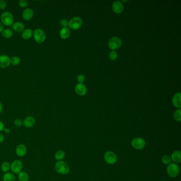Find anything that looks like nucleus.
Masks as SVG:
<instances>
[{
  "instance_id": "nucleus-10",
  "label": "nucleus",
  "mask_w": 181,
  "mask_h": 181,
  "mask_svg": "<svg viewBox=\"0 0 181 181\" xmlns=\"http://www.w3.org/2000/svg\"><path fill=\"white\" fill-rule=\"evenodd\" d=\"M27 153V148L26 146L23 144H20L17 146L16 148V154L20 157L25 156Z\"/></svg>"
},
{
  "instance_id": "nucleus-30",
  "label": "nucleus",
  "mask_w": 181,
  "mask_h": 181,
  "mask_svg": "<svg viewBox=\"0 0 181 181\" xmlns=\"http://www.w3.org/2000/svg\"><path fill=\"white\" fill-rule=\"evenodd\" d=\"M28 5V1L26 0H20L19 2V6L22 8H25Z\"/></svg>"
},
{
  "instance_id": "nucleus-4",
  "label": "nucleus",
  "mask_w": 181,
  "mask_h": 181,
  "mask_svg": "<svg viewBox=\"0 0 181 181\" xmlns=\"http://www.w3.org/2000/svg\"><path fill=\"white\" fill-rule=\"evenodd\" d=\"M122 45V41L118 37H114L110 39L108 41V46L110 49L113 50L120 48Z\"/></svg>"
},
{
  "instance_id": "nucleus-37",
  "label": "nucleus",
  "mask_w": 181,
  "mask_h": 181,
  "mask_svg": "<svg viewBox=\"0 0 181 181\" xmlns=\"http://www.w3.org/2000/svg\"><path fill=\"white\" fill-rule=\"evenodd\" d=\"M4 30V25L2 24L1 22H0V33H1Z\"/></svg>"
},
{
  "instance_id": "nucleus-14",
  "label": "nucleus",
  "mask_w": 181,
  "mask_h": 181,
  "mask_svg": "<svg viewBox=\"0 0 181 181\" xmlns=\"http://www.w3.org/2000/svg\"><path fill=\"white\" fill-rule=\"evenodd\" d=\"M34 16V11L30 8H26L23 10L22 14V18L25 20L29 21L32 19Z\"/></svg>"
},
{
  "instance_id": "nucleus-27",
  "label": "nucleus",
  "mask_w": 181,
  "mask_h": 181,
  "mask_svg": "<svg viewBox=\"0 0 181 181\" xmlns=\"http://www.w3.org/2000/svg\"><path fill=\"white\" fill-rule=\"evenodd\" d=\"M20 63V58L18 56H14L10 58V64L14 66H17Z\"/></svg>"
},
{
  "instance_id": "nucleus-20",
  "label": "nucleus",
  "mask_w": 181,
  "mask_h": 181,
  "mask_svg": "<svg viewBox=\"0 0 181 181\" xmlns=\"http://www.w3.org/2000/svg\"><path fill=\"white\" fill-rule=\"evenodd\" d=\"M33 35V31L31 29H29L27 28L26 29L22 31L21 36L22 37L23 39L25 40H28L29 39H30L32 36Z\"/></svg>"
},
{
  "instance_id": "nucleus-8",
  "label": "nucleus",
  "mask_w": 181,
  "mask_h": 181,
  "mask_svg": "<svg viewBox=\"0 0 181 181\" xmlns=\"http://www.w3.org/2000/svg\"><path fill=\"white\" fill-rule=\"evenodd\" d=\"M132 146L134 148L138 150H140L143 148L146 145V142L141 138H135L132 141Z\"/></svg>"
},
{
  "instance_id": "nucleus-9",
  "label": "nucleus",
  "mask_w": 181,
  "mask_h": 181,
  "mask_svg": "<svg viewBox=\"0 0 181 181\" xmlns=\"http://www.w3.org/2000/svg\"><path fill=\"white\" fill-rule=\"evenodd\" d=\"M104 159L107 163L112 165L115 163L117 161V156L114 152L107 151L104 155Z\"/></svg>"
},
{
  "instance_id": "nucleus-3",
  "label": "nucleus",
  "mask_w": 181,
  "mask_h": 181,
  "mask_svg": "<svg viewBox=\"0 0 181 181\" xmlns=\"http://www.w3.org/2000/svg\"><path fill=\"white\" fill-rule=\"evenodd\" d=\"M33 35L35 41L39 44L44 42L46 38V35L45 31L40 28L36 29L33 33Z\"/></svg>"
},
{
  "instance_id": "nucleus-18",
  "label": "nucleus",
  "mask_w": 181,
  "mask_h": 181,
  "mask_svg": "<svg viewBox=\"0 0 181 181\" xmlns=\"http://www.w3.org/2000/svg\"><path fill=\"white\" fill-rule=\"evenodd\" d=\"M171 160L176 163H179L181 162V152L179 150H176L171 154Z\"/></svg>"
},
{
  "instance_id": "nucleus-2",
  "label": "nucleus",
  "mask_w": 181,
  "mask_h": 181,
  "mask_svg": "<svg viewBox=\"0 0 181 181\" xmlns=\"http://www.w3.org/2000/svg\"><path fill=\"white\" fill-rule=\"evenodd\" d=\"M1 21L3 25L10 26L14 23V16L10 12H4L1 16Z\"/></svg>"
},
{
  "instance_id": "nucleus-17",
  "label": "nucleus",
  "mask_w": 181,
  "mask_h": 181,
  "mask_svg": "<svg viewBox=\"0 0 181 181\" xmlns=\"http://www.w3.org/2000/svg\"><path fill=\"white\" fill-rule=\"evenodd\" d=\"M12 28L14 31L18 33H21L25 30V26L20 22H16L12 25Z\"/></svg>"
},
{
  "instance_id": "nucleus-24",
  "label": "nucleus",
  "mask_w": 181,
  "mask_h": 181,
  "mask_svg": "<svg viewBox=\"0 0 181 181\" xmlns=\"http://www.w3.org/2000/svg\"><path fill=\"white\" fill-rule=\"evenodd\" d=\"M1 169L2 172L4 173H8L10 170V164L8 162H4L1 164Z\"/></svg>"
},
{
  "instance_id": "nucleus-21",
  "label": "nucleus",
  "mask_w": 181,
  "mask_h": 181,
  "mask_svg": "<svg viewBox=\"0 0 181 181\" xmlns=\"http://www.w3.org/2000/svg\"><path fill=\"white\" fill-rule=\"evenodd\" d=\"M18 179L19 181H28L29 179V174L26 171H21L18 174Z\"/></svg>"
},
{
  "instance_id": "nucleus-6",
  "label": "nucleus",
  "mask_w": 181,
  "mask_h": 181,
  "mask_svg": "<svg viewBox=\"0 0 181 181\" xmlns=\"http://www.w3.org/2000/svg\"><path fill=\"white\" fill-rule=\"evenodd\" d=\"M167 172L171 177H176L179 173V166L174 163L169 164L167 168Z\"/></svg>"
},
{
  "instance_id": "nucleus-34",
  "label": "nucleus",
  "mask_w": 181,
  "mask_h": 181,
  "mask_svg": "<svg viewBox=\"0 0 181 181\" xmlns=\"http://www.w3.org/2000/svg\"><path fill=\"white\" fill-rule=\"evenodd\" d=\"M77 80L79 83H82L85 80V77L83 74H79L77 77Z\"/></svg>"
},
{
  "instance_id": "nucleus-23",
  "label": "nucleus",
  "mask_w": 181,
  "mask_h": 181,
  "mask_svg": "<svg viewBox=\"0 0 181 181\" xmlns=\"http://www.w3.org/2000/svg\"><path fill=\"white\" fill-rule=\"evenodd\" d=\"M66 156V154L65 152H64L62 150H58L57 151L55 155H54V157L55 159L58 161H61L63 160Z\"/></svg>"
},
{
  "instance_id": "nucleus-29",
  "label": "nucleus",
  "mask_w": 181,
  "mask_h": 181,
  "mask_svg": "<svg viewBox=\"0 0 181 181\" xmlns=\"http://www.w3.org/2000/svg\"><path fill=\"white\" fill-rule=\"evenodd\" d=\"M109 58H110V60L112 61H114L117 58H118V53L117 52L115 51V50H112L111 51L109 54Z\"/></svg>"
},
{
  "instance_id": "nucleus-1",
  "label": "nucleus",
  "mask_w": 181,
  "mask_h": 181,
  "mask_svg": "<svg viewBox=\"0 0 181 181\" xmlns=\"http://www.w3.org/2000/svg\"><path fill=\"white\" fill-rule=\"evenodd\" d=\"M55 170L56 172L62 175H66L69 173L70 171V167L69 165L63 161H58L55 165Z\"/></svg>"
},
{
  "instance_id": "nucleus-39",
  "label": "nucleus",
  "mask_w": 181,
  "mask_h": 181,
  "mask_svg": "<svg viewBox=\"0 0 181 181\" xmlns=\"http://www.w3.org/2000/svg\"><path fill=\"white\" fill-rule=\"evenodd\" d=\"M2 110H3V106H2V104H1V103L0 102V114L2 112Z\"/></svg>"
},
{
  "instance_id": "nucleus-12",
  "label": "nucleus",
  "mask_w": 181,
  "mask_h": 181,
  "mask_svg": "<svg viewBox=\"0 0 181 181\" xmlns=\"http://www.w3.org/2000/svg\"><path fill=\"white\" fill-rule=\"evenodd\" d=\"M75 91L79 96H84L87 93V87L83 83H78L75 86Z\"/></svg>"
},
{
  "instance_id": "nucleus-40",
  "label": "nucleus",
  "mask_w": 181,
  "mask_h": 181,
  "mask_svg": "<svg viewBox=\"0 0 181 181\" xmlns=\"http://www.w3.org/2000/svg\"><path fill=\"white\" fill-rule=\"evenodd\" d=\"M122 2H129V1H122Z\"/></svg>"
},
{
  "instance_id": "nucleus-32",
  "label": "nucleus",
  "mask_w": 181,
  "mask_h": 181,
  "mask_svg": "<svg viewBox=\"0 0 181 181\" xmlns=\"http://www.w3.org/2000/svg\"><path fill=\"white\" fill-rule=\"evenodd\" d=\"M14 124L17 127H21V126L23 125V121L21 119H17L14 120Z\"/></svg>"
},
{
  "instance_id": "nucleus-26",
  "label": "nucleus",
  "mask_w": 181,
  "mask_h": 181,
  "mask_svg": "<svg viewBox=\"0 0 181 181\" xmlns=\"http://www.w3.org/2000/svg\"><path fill=\"white\" fill-rule=\"evenodd\" d=\"M181 110L180 108L176 110L174 113V118L177 121L180 122L181 121Z\"/></svg>"
},
{
  "instance_id": "nucleus-7",
  "label": "nucleus",
  "mask_w": 181,
  "mask_h": 181,
  "mask_svg": "<svg viewBox=\"0 0 181 181\" xmlns=\"http://www.w3.org/2000/svg\"><path fill=\"white\" fill-rule=\"evenodd\" d=\"M82 25V20L80 18L75 17L70 20L69 22V27L72 29L76 30L81 27Z\"/></svg>"
},
{
  "instance_id": "nucleus-36",
  "label": "nucleus",
  "mask_w": 181,
  "mask_h": 181,
  "mask_svg": "<svg viewBox=\"0 0 181 181\" xmlns=\"http://www.w3.org/2000/svg\"><path fill=\"white\" fill-rule=\"evenodd\" d=\"M4 139H5V138H4V135H3L2 133L0 132V143H3Z\"/></svg>"
},
{
  "instance_id": "nucleus-11",
  "label": "nucleus",
  "mask_w": 181,
  "mask_h": 181,
  "mask_svg": "<svg viewBox=\"0 0 181 181\" xmlns=\"http://www.w3.org/2000/svg\"><path fill=\"white\" fill-rule=\"evenodd\" d=\"M10 58L6 55H0V67L6 68L10 66Z\"/></svg>"
},
{
  "instance_id": "nucleus-35",
  "label": "nucleus",
  "mask_w": 181,
  "mask_h": 181,
  "mask_svg": "<svg viewBox=\"0 0 181 181\" xmlns=\"http://www.w3.org/2000/svg\"><path fill=\"white\" fill-rule=\"evenodd\" d=\"M4 124L3 123V122L0 121V132L1 131H4Z\"/></svg>"
},
{
  "instance_id": "nucleus-5",
  "label": "nucleus",
  "mask_w": 181,
  "mask_h": 181,
  "mask_svg": "<svg viewBox=\"0 0 181 181\" xmlns=\"http://www.w3.org/2000/svg\"><path fill=\"white\" fill-rule=\"evenodd\" d=\"M23 168V163L20 160H14L10 164V170L13 174H18L22 171Z\"/></svg>"
},
{
  "instance_id": "nucleus-16",
  "label": "nucleus",
  "mask_w": 181,
  "mask_h": 181,
  "mask_svg": "<svg viewBox=\"0 0 181 181\" xmlns=\"http://www.w3.org/2000/svg\"><path fill=\"white\" fill-rule=\"evenodd\" d=\"M173 103L174 106L176 108H180L181 107V93H177L174 96L173 99Z\"/></svg>"
},
{
  "instance_id": "nucleus-22",
  "label": "nucleus",
  "mask_w": 181,
  "mask_h": 181,
  "mask_svg": "<svg viewBox=\"0 0 181 181\" xmlns=\"http://www.w3.org/2000/svg\"><path fill=\"white\" fill-rule=\"evenodd\" d=\"M3 181H16V177L14 174L11 173H4L3 176Z\"/></svg>"
},
{
  "instance_id": "nucleus-19",
  "label": "nucleus",
  "mask_w": 181,
  "mask_h": 181,
  "mask_svg": "<svg viewBox=\"0 0 181 181\" xmlns=\"http://www.w3.org/2000/svg\"><path fill=\"white\" fill-rule=\"evenodd\" d=\"M70 35V29L67 28H63L60 32V36L61 38L63 39H66L69 37Z\"/></svg>"
},
{
  "instance_id": "nucleus-13",
  "label": "nucleus",
  "mask_w": 181,
  "mask_h": 181,
  "mask_svg": "<svg viewBox=\"0 0 181 181\" xmlns=\"http://www.w3.org/2000/svg\"><path fill=\"white\" fill-rule=\"evenodd\" d=\"M36 120L33 116H29L23 120V125L27 128H31L35 125Z\"/></svg>"
},
{
  "instance_id": "nucleus-15",
  "label": "nucleus",
  "mask_w": 181,
  "mask_h": 181,
  "mask_svg": "<svg viewBox=\"0 0 181 181\" xmlns=\"http://www.w3.org/2000/svg\"><path fill=\"white\" fill-rule=\"evenodd\" d=\"M112 9L115 14H121L123 11V4L120 1H116L112 5Z\"/></svg>"
},
{
  "instance_id": "nucleus-38",
  "label": "nucleus",
  "mask_w": 181,
  "mask_h": 181,
  "mask_svg": "<svg viewBox=\"0 0 181 181\" xmlns=\"http://www.w3.org/2000/svg\"><path fill=\"white\" fill-rule=\"evenodd\" d=\"M4 131L6 134H9L10 133V132H11L10 129H9V128H5L4 130Z\"/></svg>"
},
{
  "instance_id": "nucleus-25",
  "label": "nucleus",
  "mask_w": 181,
  "mask_h": 181,
  "mask_svg": "<svg viewBox=\"0 0 181 181\" xmlns=\"http://www.w3.org/2000/svg\"><path fill=\"white\" fill-rule=\"evenodd\" d=\"M2 35L5 38H10L13 35V32L10 29H4L2 32Z\"/></svg>"
},
{
  "instance_id": "nucleus-28",
  "label": "nucleus",
  "mask_w": 181,
  "mask_h": 181,
  "mask_svg": "<svg viewBox=\"0 0 181 181\" xmlns=\"http://www.w3.org/2000/svg\"><path fill=\"white\" fill-rule=\"evenodd\" d=\"M162 160L163 164H165V165H169L171 164V159L170 156L165 155L162 157Z\"/></svg>"
},
{
  "instance_id": "nucleus-33",
  "label": "nucleus",
  "mask_w": 181,
  "mask_h": 181,
  "mask_svg": "<svg viewBox=\"0 0 181 181\" xmlns=\"http://www.w3.org/2000/svg\"><path fill=\"white\" fill-rule=\"evenodd\" d=\"M6 6H7L6 2L4 0L0 1V9L1 10H4L6 7Z\"/></svg>"
},
{
  "instance_id": "nucleus-31",
  "label": "nucleus",
  "mask_w": 181,
  "mask_h": 181,
  "mask_svg": "<svg viewBox=\"0 0 181 181\" xmlns=\"http://www.w3.org/2000/svg\"><path fill=\"white\" fill-rule=\"evenodd\" d=\"M60 25L63 28H66L69 26V21L66 19H63L60 21Z\"/></svg>"
}]
</instances>
